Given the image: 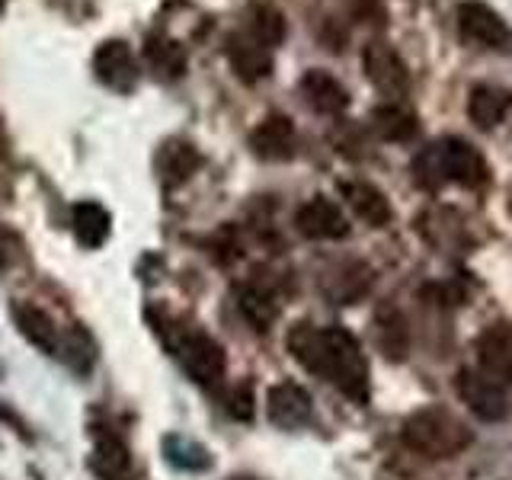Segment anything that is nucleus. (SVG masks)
Returning a JSON list of instances; mask_svg holds the SVG:
<instances>
[{
    "label": "nucleus",
    "instance_id": "7",
    "mask_svg": "<svg viewBox=\"0 0 512 480\" xmlns=\"http://www.w3.org/2000/svg\"><path fill=\"white\" fill-rule=\"evenodd\" d=\"M455 394H458L461 404L484 423H500L509 416L506 388L487 381L477 368H461V372L455 375Z\"/></svg>",
    "mask_w": 512,
    "mask_h": 480
},
{
    "label": "nucleus",
    "instance_id": "8",
    "mask_svg": "<svg viewBox=\"0 0 512 480\" xmlns=\"http://www.w3.org/2000/svg\"><path fill=\"white\" fill-rule=\"evenodd\" d=\"M93 74L112 93H135L141 80V64L122 39H106L93 52Z\"/></svg>",
    "mask_w": 512,
    "mask_h": 480
},
{
    "label": "nucleus",
    "instance_id": "13",
    "mask_svg": "<svg viewBox=\"0 0 512 480\" xmlns=\"http://www.w3.org/2000/svg\"><path fill=\"white\" fill-rule=\"evenodd\" d=\"M266 413H269L272 426L288 429V432L301 429V426L311 423V413H314L311 394L295 381H282V384H276V388H269Z\"/></svg>",
    "mask_w": 512,
    "mask_h": 480
},
{
    "label": "nucleus",
    "instance_id": "16",
    "mask_svg": "<svg viewBox=\"0 0 512 480\" xmlns=\"http://www.w3.org/2000/svg\"><path fill=\"white\" fill-rule=\"evenodd\" d=\"M509 106H512V93L503 87L477 84L468 93V119L480 128V132H490V128L500 125L506 119Z\"/></svg>",
    "mask_w": 512,
    "mask_h": 480
},
{
    "label": "nucleus",
    "instance_id": "28",
    "mask_svg": "<svg viewBox=\"0 0 512 480\" xmlns=\"http://www.w3.org/2000/svg\"><path fill=\"white\" fill-rule=\"evenodd\" d=\"M224 410H228L234 420H240V423H250L253 420V388H250L247 381H240L237 388H231Z\"/></svg>",
    "mask_w": 512,
    "mask_h": 480
},
{
    "label": "nucleus",
    "instance_id": "30",
    "mask_svg": "<svg viewBox=\"0 0 512 480\" xmlns=\"http://www.w3.org/2000/svg\"><path fill=\"white\" fill-rule=\"evenodd\" d=\"M234 480H250V477H234Z\"/></svg>",
    "mask_w": 512,
    "mask_h": 480
},
{
    "label": "nucleus",
    "instance_id": "4",
    "mask_svg": "<svg viewBox=\"0 0 512 480\" xmlns=\"http://www.w3.org/2000/svg\"><path fill=\"white\" fill-rule=\"evenodd\" d=\"M455 23L464 45L487 48V52H509L512 48V26L503 20L500 10H493L484 0H461Z\"/></svg>",
    "mask_w": 512,
    "mask_h": 480
},
{
    "label": "nucleus",
    "instance_id": "26",
    "mask_svg": "<svg viewBox=\"0 0 512 480\" xmlns=\"http://www.w3.org/2000/svg\"><path fill=\"white\" fill-rule=\"evenodd\" d=\"M164 448H167V461L176 464V468H183V471H205L208 464H212L205 445L192 442V439L170 436V439H164Z\"/></svg>",
    "mask_w": 512,
    "mask_h": 480
},
{
    "label": "nucleus",
    "instance_id": "5",
    "mask_svg": "<svg viewBox=\"0 0 512 480\" xmlns=\"http://www.w3.org/2000/svg\"><path fill=\"white\" fill-rule=\"evenodd\" d=\"M170 349L176 362L183 365V372L202 384V388H215V384L224 378V368H228V359H224L221 343H215L208 333L189 330V333H176L170 340Z\"/></svg>",
    "mask_w": 512,
    "mask_h": 480
},
{
    "label": "nucleus",
    "instance_id": "10",
    "mask_svg": "<svg viewBox=\"0 0 512 480\" xmlns=\"http://www.w3.org/2000/svg\"><path fill=\"white\" fill-rule=\"evenodd\" d=\"M250 151L260 157V160H292L298 151V132H295V122L282 116V112H269V116L250 132Z\"/></svg>",
    "mask_w": 512,
    "mask_h": 480
},
{
    "label": "nucleus",
    "instance_id": "25",
    "mask_svg": "<svg viewBox=\"0 0 512 480\" xmlns=\"http://www.w3.org/2000/svg\"><path fill=\"white\" fill-rule=\"evenodd\" d=\"M244 29L253 39H260L266 48H272V52L285 42V16L279 7H272V4H256L250 10V20Z\"/></svg>",
    "mask_w": 512,
    "mask_h": 480
},
{
    "label": "nucleus",
    "instance_id": "24",
    "mask_svg": "<svg viewBox=\"0 0 512 480\" xmlns=\"http://www.w3.org/2000/svg\"><path fill=\"white\" fill-rule=\"evenodd\" d=\"M375 340H378V349L388 356L391 362H400L407 356L410 349V330H407V320L400 317L397 311H384L378 314L375 320Z\"/></svg>",
    "mask_w": 512,
    "mask_h": 480
},
{
    "label": "nucleus",
    "instance_id": "17",
    "mask_svg": "<svg viewBox=\"0 0 512 480\" xmlns=\"http://www.w3.org/2000/svg\"><path fill=\"white\" fill-rule=\"evenodd\" d=\"M90 471L100 480H135V464L132 455H128V445L116 436H100L90 455Z\"/></svg>",
    "mask_w": 512,
    "mask_h": 480
},
{
    "label": "nucleus",
    "instance_id": "11",
    "mask_svg": "<svg viewBox=\"0 0 512 480\" xmlns=\"http://www.w3.org/2000/svg\"><path fill=\"white\" fill-rule=\"evenodd\" d=\"M295 228L308 240H343L349 234V218L327 196H314L295 212Z\"/></svg>",
    "mask_w": 512,
    "mask_h": 480
},
{
    "label": "nucleus",
    "instance_id": "6",
    "mask_svg": "<svg viewBox=\"0 0 512 480\" xmlns=\"http://www.w3.org/2000/svg\"><path fill=\"white\" fill-rule=\"evenodd\" d=\"M362 68L368 84H372L388 103H404V96L410 93V71L404 58L397 55V48L388 42H368L362 52Z\"/></svg>",
    "mask_w": 512,
    "mask_h": 480
},
{
    "label": "nucleus",
    "instance_id": "27",
    "mask_svg": "<svg viewBox=\"0 0 512 480\" xmlns=\"http://www.w3.org/2000/svg\"><path fill=\"white\" fill-rule=\"evenodd\" d=\"M61 356H64V362L74 368V372L84 375L87 368L93 365V340L80 327H74L71 336H68V346H64Z\"/></svg>",
    "mask_w": 512,
    "mask_h": 480
},
{
    "label": "nucleus",
    "instance_id": "19",
    "mask_svg": "<svg viewBox=\"0 0 512 480\" xmlns=\"http://www.w3.org/2000/svg\"><path fill=\"white\" fill-rule=\"evenodd\" d=\"M71 228L80 247L96 250L106 244V237L112 231V215L100 202H77L71 208Z\"/></svg>",
    "mask_w": 512,
    "mask_h": 480
},
{
    "label": "nucleus",
    "instance_id": "2",
    "mask_svg": "<svg viewBox=\"0 0 512 480\" xmlns=\"http://www.w3.org/2000/svg\"><path fill=\"white\" fill-rule=\"evenodd\" d=\"M413 176L429 192H439L448 183H455L461 189H484L490 186V164L471 141H464L458 135H445L416 154Z\"/></svg>",
    "mask_w": 512,
    "mask_h": 480
},
{
    "label": "nucleus",
    "instance_id": "15",
    "mask_svg": "<svg viewBox=\"0 0 512 480\" xmlns=\"http://www.w3.org/2000/svg\"><path fill=\"white\" fill-rule=\"evenodd\" d=\"M346 205L352 208V215L359 221H365L368 228H388L391 218H394V208L391 199L372 183H362V180H349L340 186Z\"/></svg>",
    "mask_w": 512,
    "mask_h": 480
},
{
    "label": "nucleus",
    "instance_id": "29",
    "mask_svg": "<svg viewBox=\"0 0 512 480\" xmlns=\"http://www.w3.org/2000/svg\"><path fill=\"white\" fill-rule=\"evenodd\" d=\"M16 256H20V237H16L7 224H0V269H7Z\"/></svg>",
    "mask_w": 512,
    "mask_h": 480
},
{
    "label": "nucleus",
    "instance_id": "20",
    "mask_svg": "<svg viewBox=\"0 0 512 480\" xmlns=\"http://www.w3.org/2000/svg\"><path fill=\"white\" fill-rule=\"evenodd\" d=\"M13 320H16V327H20V333L36 349L48 352V356L61 352L58 327L52 324V317H48L42 308H32V304H16V308H13Z\"/></svg>",
    "mask_w": 512,
    "mask_h": 480
},
{
    "label": "nucleus",
    "instance_id": "21",
    "mask_svg": "<svg viewBox=\"0 0 512 480\" xmlns=\"http://www.w3.org/2000/svg\"><path fill=\"white\" fill-rule=\"evenodd\" d=\"M372 132L381 138V141H394V144H404L416 135V112L407 109L404 103H384L378 109H372Z\"/></svg>",
    "mask_w": 512,
    "mask_h": 480
},
{
    "label": "nucleus",
    "instance_id": "18",
    "mask_svg": "<svg viewBox=\"0 0 512 480\" xmlns=\"http://www.w3.org/2000/svg\"><path fill=\"white\" fill-rule=\"evenodd\" d=\"M144 64L164 80H176L186 74V48L164 36V32H151L148 39H144Z\"/></svg>",
    "mask_w": 512,
    "mask_h": 480
},
{
    "label": "nucleus",
    "instance_id": "3",
    "mask_svg": "<svg viewBox=\"0 0 512 480\" xmlns=\"http://www.w3.org/2000/svg\"><path fill=\"white\" fill-rule=\"evenodd\" d=\"M400 442H404L410 452L432 458V461H445L461 455L464 448L474 442V432L464 426L452 410L445 407H423L410 413L400 429Z\"/></svg>",
    "mask_w": 512,
    "mask_h": 480
},
{
    "label": "nucleus",
    "instance_id": "14",
    "mask_svg": "<svg viewBox=\"0 0 512 480\" xmlns=\"http://www.w3.org/2000/svg\"><path fill=\"white\" fill-rule=\"evenodd\" d=\"M298 93L314 112H320V116H343L349 109V90L330 71H320V68L304 71L298 80Z\"/></svg>",
    "mask_w": 512,
    "mask_h": 480
},
{
    "label": "nucleus",
    "instance_id": "22",
    "mask_svg": "<svg viewBox=\"0 0 512 480\" xmlns=\"http://www.w3.org/2000/svg\"><path fill=\"white\" fill-rule=\"evenodd\" d=\"M237 308L244 314L247 324L256 330V333H266L272 324H276L279 317V304H276V295L269 292L263 285H244L237 292Z\"/></svg>",
    "mask_w": 512,
    "mask_h": 480
},
{
    "label": "nucleus",
    "instance_id": "12",
    "mask_svg": "<svg viewBox=\"0 0 512 480\" xmlns=\"http://www.w3.org/2000/svg\"><path fill=\"white\" fill-rule=\"evenodd\" d=\"M224 55H228L231 71L244 80V84H260L272 74V48H266L260 39H253L247 29L234 32L224 45Z\"/></svg>",
    "mask_w": 512,
    "mask_h": 480
},
{
    "label": "nucleus",
    "instance_id": "31",
    "mask_svg": "<svg viewBox=\"0 0 512 480\" xmlns=\"http://www.w3.org/2000/svg\"><path fill=\"white\" fill-rule=\"evenodd\" d=\"M0 7H4V0H0Z\"/></svg>",
    "mask_w": 512,
    "mask_h": 480
},
{
    "label": "nucleus",
    "instance_id": "9",
    "mask_svg": "<svg viewBox=\"0 0 512 480\" xmlns=\"http://www.w3.org/2000/svg\"><path fill=\"white\" fill-rule=\"evenodd\" d=\"M477 372L500 388L512 384V327L506 320H496L477 336Z\"/></svg>",
    "mask_w": 512,
    "mask_h": 480
},
{
    "label": "nucleus",
    "instance_id": "1",
    "mask_svg": "<svg viewBox=\"0 0 512 480\" xmlns=\"http://www.w3.org/2000/svg\"><path fill=\"white\" fill-rule=\"evenodd\" d=\"M288 352L295 362L330 381L349 400L368 404V359L349 330L298 324L288 333Z\"/></svg>",
    "mask_w": 512,
    "mask_h": 480
},
{
    "label": "nucleus",
    "instance_id": "23",
    "mask_svg": "<svg viewBox=\"0 0 512 480\" xmlns=\"http://www.w3.org/2000/svg\"><path fill=\"white\" fill-rule=\"evenodd\" d=\"M199 164H202L199 151L186 141H167L157 154V173L164 176V183L170 186L186 183L189 176L199 170Z\"/></svg>",
    "mask_w": 512,
    "mask_h": 480
}]
</instances>
